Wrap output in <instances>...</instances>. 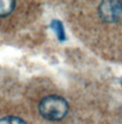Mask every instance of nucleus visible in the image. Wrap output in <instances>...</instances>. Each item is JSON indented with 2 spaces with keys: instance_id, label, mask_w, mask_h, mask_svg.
<instances>
[{
  "instance_id": "obj_1",
  "label": "nucleus",
  "mask_w": 122,
  "mask_h": 124,
  "mask_svg": "<svg viewBox=\"0 0 122 124\" xmlns=\"http://www.w3.org/2000/svg\"><path fill=\"white\" fill-rule=\"evenodd\" d=\"M40 115L48 120L57 121L64 118L69 111L68 102L58 95H49L39 103Z\"/></svg>"
},
{
  "instance_id": "obj_2",
  "label": "nucleus",
  "mask_w": 122,
  "mask_h": 124,
  "mask_svg": "<svg viewBox=\"0 0 122 124\" xmlns=\"http://www.w3.org/2000/svg\"><path fill=\"white\" fill-rule=\"evenodd\" d=\"M100 18L108 23H122V2L103 1L98 7Z\"/></svg>"
},
{
  "instance_id": "obj_3",
  "label": "nucleus",
  "mask_w": 122,
  "mask_h": 124,
  "mask_svg": "<svg viewBox=\"0 0 122 124\" xmlns=\"http://www.w3.org/2000/svg\"><path fill=\"white\" fill-rule=\"evenodd\" d=\"M15 8L14 0H0V17L10 16Z\"/></svg>"
},
{
  "instance_id": "obj_4",
  "label": "nucleus",
  "mask_w": 122,
  "mask_h": 124,
  "mask_svg": "<svg viewBox=\"0 0 122 124\" xmlns=\"http://www.w3.org/2000/svg\"><path fill=\"white\" fill-rule=\"evenodd\" d=\"M51 28L53 29V31L55 32L57 38L59 41H64L66 39V34H65V30L63 27V24L61 23L59 20H53L51 22Z\"/></svg>"
},
{
  "instance_id": "obj_5",
  "label": "nucleus",
  "mask_w": 122,
  "mask_h": 124,
  "mask_svg": "<svg viewBox=\"0 0 122 124\" xmlns=\"http://www.w3.org/2000/svg\"><path fill=\"white\" fill-rule=\"evenodd\" d=\"M0 124H27L23 119L17 116H5L0 118Z\"/></svg>"
},
{
  "instance_id": "obj_6",
  "label": "nucleus",
  "mask_w": 122,
  "mask_h": 124,
  "mask_svg": "<svg viewBox=\"0 0 122 124\" xmlns=\"http://www.w3.org/2000/svg\"><path fill=\"white\" fill-rule=\"evenodd\" d=\"M120 84H121V86H122V78H121V79H120Z\"/></svg>"
}]
</instances>
